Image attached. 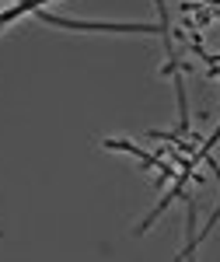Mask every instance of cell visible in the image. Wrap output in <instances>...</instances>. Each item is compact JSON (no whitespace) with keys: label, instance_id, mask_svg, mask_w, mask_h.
Instances as JSON below:
<instances>
[{"label":"cell","instance_id":"1","mask_svg":"<svg viewBox=\"0 0 220 262\" xmlns=\"http://www.w3.org/2000/svg\"><path fill=\"white\" fill-rule=\"evenodd\" d=\"M101 147H105V150H122V154H133V158H140V164H147V168H158V171H161V185H164L168 179H175V175H179V171L164 161V158H158V154H147V150H140L137 143H129V140H101Z\"/></svg>","mask_w":220,"mask_h":262}]
</instances>
